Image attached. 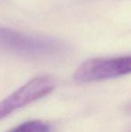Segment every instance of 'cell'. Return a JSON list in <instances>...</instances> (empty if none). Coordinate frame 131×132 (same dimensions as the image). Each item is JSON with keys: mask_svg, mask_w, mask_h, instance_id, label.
<instances>
[{"mask_svg": "<svg viewBox=\"0 0 131 132\" xmlns=\"http://www.w3.org/2000/svg\"><path fill=\"white\" fill-rule=\"evenodd\" d=\"M0 50L31 59H54L66 55L70 47L53 37L34 36L0 25Z\"/></svg>", "mask_w": 131, "mask_h": 132, "instance_id": "6da1fadb", "label": "cell"}, {"mask_svg": "<svg viewBox=\"0 0 131 132\" xmlns=\"http://www.w3.org/2000/svg\"><path fill=\"white\" fill-rule=\"evenodd\" d=\"M131 71L129 56L110 57H93L84 61L74 74V80L78 84L93 83L116 78L128 75Z\"/></svg>", "mask_w": 131, "mask_h": 132, "instance_id": "7a4b0ae2", "label": "cell"}, {"mask_svg": "<svg viewBox=\"0 0 131 132\" xmlns=\"http://www.w3.org/2000/svg\"><path fill=\"white\" fill-rule=\"evenodd\" d=\"M55 86L56 81L49 76H40L28 81L0 102V120L20 108L46 96Z\"/></svg>", "mask_w": 131, "mask_h": 132, "instance_id": "3957f363", "label": "cell"}, {"mask_svg": "<svg viewBox=\"0 0 131 132\" xmlns=\"http://www.w3.org/2000/svg\"><path fill=\"white\" fill-rule=\"evenodd\" d=\"M7 132H51V129L47 122L35 120L20 124Z\"/></svg>", "mask_w": 131, "mask_h": 132, "instance_id": "277c9868", "label": "cell"}]
</instances>
